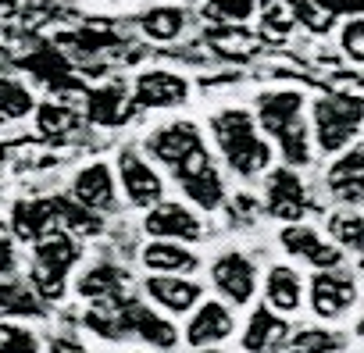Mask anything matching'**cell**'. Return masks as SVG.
Returning a JSON list of instances; mask_svg holds the SVG:
<instances>
[{"instance_id": "obj_22", "label": "cell", "mask_w": 364, "mask_h": 353, "mask_svg": "<svg viewBox=\"0 0 364 353\" xmlns=\"http://www.w3.org/2000/svg\"><path fill=\"white\" fill-rule=\"evenodd\" d=\"M304 303V278L293 264H272L264 275V307H272L275 314H293Z\"/></svg>"}, {"instance_id": "obj_6", "label": "cell", "mask_w": 364, "mask_h": 353, "mask_svg": "<svg viewBox=\"0 0 364 353\" xmlns=\"http://www.w3.org/2000/svg\"><path fill=\"white\" fill-rule=\"evenodd\" d=\"M143 232L150 239H164V243H200L204 239V222L197 218L193 207L178 204V200H161L157 207H150L143 214Z\"/></svg>"}, {"instance_id": "obj_16", "label": "cell", "mask_w": 364, "mask_h": 353, "mask_svg": "<svg viewBox=\"0 0 364 353\" xmlns=\"http://www.w3.org/2000/svg\"><path fill=\"white\" fill-rule=\"evenodd\" d=\"M132 97H136V104H143V107L164 111V107L186 104L190 82L182 79V75H175V72H168V68H150V72H143V75L136 79Z\"/></svg>"}, {"instance_id": "obj_14", "label": "cell", "mask_w": 364, "mask_h": 353, "mask_svg": "<svg viewBox=\"0 0 364 353\" xmlns=\"http://www.w3.org/2000/svg\"><path fill=\"white\" fill-rule=\"evenodd\" d=\"M279 243L289 257L307 261L314 271H332L343 264V250L336 243H328L321 232H314L311 225H286L279 232Z\"/></svg>"}, {"instance_id": "obj_15", "label": "cell", "mask_w": 364, "mask_h": 353, "mask_svg": "<svg viewBox=\"0 0 364 353\" xmlns=\"http://www.w3.org/2000/svg\"><path fill=\"white\" fill-rule=\"evenodd\" d=\"M289 335H293V328L282 314H275L272 307H254L243 325L240 342L247 353H282V349H289Z\"/></svg>"}, {"instance_id": "obj_11", "label": "cell", "mask_w": 364, "mask_h": 353, "mask_svg": "<svg viewBox=\"0 0 364 353\" xmlns=\"http://www.w3.org/2000/svg\"><path fill=\"white\" fill-rule=\"evenodd\" d=\"M125 325H129V339H139L143 346L161 349V353L175 349L182 339V332L175 328V321H168V314L154 310L150 303H143L136 296H129V303H125Z\"/></svg>"}, {"instance_id": "obj_30", "label": "cell", "mask_w": 364, "mask_h": 353, "mask_svg": "<svg viewBox=\"0 0 364 353\" xmlns=\"http://www.w3.org/2000/svg\"><path fill=\"white\" fill-rule=\"evenodd\" d=\"M328 236L339 250H353L360 254L364 250V211L357 207H346V211H336L328 218Z\"/></svg>"}, {"instance_id": "obj_12", "label": "cell", "mask_w": 364, "mask_h": 353, "mask_svg": "<svg viewBox=\"0 0 364 353\" xmlns=\"http://www.w3.org/2000/svg\"><path fill=\"white\" fill-rule=\"evenodd\" d=\"M143 293L154 307H161V314H193L204 303V286L186 275H150Z\"/></svg>"}, {"instance_id": "obj_38", "label": "cell", "mask_w": 364, "mask_h": 353, "mask_svg": "<svg viewBox=\"0 0 364 353\" xmlns=\"http://www.w3.org/2000/svg\"><path fill=\"white\" fill-rule=\"evenodd\" d=\"M343 50H346L353 61H364V18L343 26Z\"/></svg>"}, {"instance_id": "obj_3", "label": "cell", "mask_w": 364, "mask_h": 353, "mask_svg": "<svg viewBox=\"0 0 364 353\" xmlns=\"http://www.w3.org/2000/svg\"><path fill=\"white\" fill-rule=\"evenodd\" d=\"M146 150L154 153V161H161L164 168H171L178 186L215 164L211 161V150H208V143H204V136H200V129L193 121H171V125L150 132Z\"/></svg>"}, {"instance_id": "obj_24", "label": "cell", "mask_w": 364, "mask_h": 353, "mask_svg": "<svg viewBox=\"0 0 364 353\" xmlns=\"http://www.w3.org/2000/svg\"><path fill=\"white\" fill-rule=\"evenodd\" d=\"M47 303L33 293L22 278H0V321H18V317H43Z\"/></svg>"}, {"instance_id": "obj_35", "label": "cell", "mask_w": 364, "mask_h": 353, "mask_svg": "<svg viewBox=\"0 0 364 353\" xmlns=\"http://www.w3.org/2000/svg\"><path fill=\"white\" fill-rule=\"evenodd\" d=\"M275 139H279V150H282V157H286V168H304V164L311 161V132H307L304 121H293V125H289L286 132H279Z\"/></svg>"}, {"instance_id": "obj_27", "label": "cell", "mask_w": 364, "mask_h": 353, "mask_svg": "<svg viewBox=\"0 0 364 353\" xmlns=\"http://www.w3.org/2000/svg\"><path fill=\"white\" fill-rule=\"evenodd\" d=\"M139 29H143V36H150L157 43H168V40L182 36V29H186V11L175 8V4L150 8L146 15H139Z\"/></svg>"}, {"instance_id": "obj_9", "label": "cell", "mask_w": 364, "mask_h": 353, "mask_svg": "<svg viewBox=\"0 0 364 353\" xmlns=\"http://www.w3.org/2000/svg\"><path fill=\"white\" fill-rule=\"evenodd\" d=\"M232 332H236V314H232V307L222 303V300H204V303L190 314L186 328H182V339H186V346H193V349H215V346H222Z\"/></svg>"}, {"instance_id": "obj_28", "label": "cell", "mask_w": 364, "mask_h": 353, "mask_svg": "<svg viewBox=\"0 0 364 353\" xmlns=\"http://www.w3.org/2000/svg\"><path fill=\"white\" fill-rule=\"evenodd\" d=\"M182 193L190 197V204H197L200 211H218L222 200H225V183H222V175L218 168H204L200 175H193V179L182 183Z\"/></svg>"}, {"instance_id": "obj_33", "label": "cell", "mask_w": 364, "mask_h": 353, "mask_svg": "<svg viewBox=\"0 0 364 353\" xmlns=\"http://www.w3.org/2000/svg\"><path fill=\"white\" fill-rule=\"evenodd\" d=\"M36 111V100L33 93L18 82V79H8V75H0V118L4 121H18L26 114Z\"/></svg>"}, {"instance_id": "obj_18", "label": "cell", "mask_w": 364, "mask_h": 353, "mask_svg": "<svg viewBox=\"0 0 364 353\" xmlns=\"http://www.w3.org/2000/svg\"><path fill=\"white\" fill-rule=\"evenodd\" d=\"M300 111H304V93L300 89H272V93H261L257 104H254V121L257 129H264L268 136H279L286 132L293 121H300Z\"/></svg>"}, {"instance_id": "obj_21", "label": "cell", "mask_w": 364, "mask_h": 353, "mask_svg": "<svg viewBox=\"0 0 364 353\" xmlns=\"http://www.w3.org/2000/svg\"><path fill=\"white\" fill-rule=\"evenodd\" d=\"M139 264L150 271V275H193L200 268V257L182 246V243H164V239H150L143 250H139Z\"/></svg>"}, {"instance_id": "obj_20", "label": "cell", "mask_w": 364, "mask_h": 353, "mask_svg": "<svg viewBox=\"0 0 364 353\" xmlns=\"http://www.w3.org/2000/svg\"><path fill=\"white\" fill-rule=\"evenodd\" d=\"M125 289H129V268H122L114 261H97L75 278V293L86 303L118 300V296H125Z\"/></svg>"}, {"instance_id": "obj_2", "label": "cell", "mask_w": 364, "mask_h": 353, "mask_svg": "<svg viewBox=\"0 0 364 353\" xmlns=\"http://www.w3.org/2000/svg\"><path fill=\"white\" fill-rule=\"evenodd\" d=\"M82 261V243L68 232H50L33 246L29 286L43 303H61L68 296V275Z\"/></svg>"}, {"instance_id": "obj_40", "label": "cell", "mask_w": 364, "mask_h": 353, "mask_svg": "<svg viewBox=\"0 0 364 353\" xmlns=\"http://www.w3.org/2000/svg\"><path fill=\"white\" fill-rule=\"evenodd\" d=\"M43 353H93L90 346H82L75 335H50L43 342Z\"/></svg>"}, {"instance_id": "obj_17", "label": "cell", "mask_w": 364, "mask_h": 353, "mask_svg": "<svg viewBox=\"0 0 364 353\" xmlns=\"http://www.w3.org/2000/svg\"><path fill=\"white\" fill-rule=\"evenodd\" d=\"M325 186L346 207H360L364 204V150L360 146L343 150L332 161V168L325 171Z\"/></svg>"}, {"instance_id": "obj_42", "label": "cell", "mask_w": 364, "mask_h": 353, "mask_svg": "<svg viewBox=\"0 0 364 353\" xmlns=\"http://www.w3.org/2000/svg\"><path fill=\"white\" fill-rule=\"evenodd\" d=\"M129 353H146V349H129Z\"/></svg>"}, {"instance_id": "obj_25", "label": "cell", "mask_w": 364, "mask_h": 353, "mask_svg": "<svg viewBox=\"0 0 364 353\" xmlns=\"http://www.w3.org/2000/svg\"><path fill=\"white\" fill-rule=\"evenodd\" d=\"M204 40H208V47H211L218 58H225V61H247V58H254V54L261 50V36H254V33H247V29H240V26L208 29Z\"/></svg>"}, {"instance_id": "obj_10", "label": "cell", "mask_w": 364, "mask_h": 353, "mask_svg": "<svg viewBox=\"0 0 364 353\" xmlns=\"http://www.w3.org/2000/svg\"><path fill=\"white\" fill-rule=\"evenodd\" d=\"M264 211L286 225H300L307 214V193L293 168H275L264 179Z\"/></svg>"}, {"instance_id": "obj_8", "label": "cell", "mask_w": 364, "mask_h": 353, "mask_svg": "<svg viewBox=\"0 0 364 353\" xmlns=\"http://www.w3.org/2000/svg\"><path fill=\"white\" fill-rule=\"evenodd\" d=\"M118 186L125 190V200L132 207H143V211L157 207L164 197V183H161L157 168L146 157H139L136 150L118 153Z\"/></svg>"}, {"instance_id": "obj_19", "label": "cell", "mask_w": 364, "mask_h": 353, "mask_svg": "<svg viewBox=\"0 0 364 353\" xmlns=\"http://www.w3.org/2000/svg\"><path fill=\"white\" fill-rule=\"evenodd\" d=\"M50 232H58V214H54V200H15L11 204V236L18 243H40Z\"/></svg>"}, {"instance_id": "obj_32", "label": "cell", "mask_w": 364, "mask_h": 353, "mask_svg": "<svg viewBox=\"0 0 364 353\" xmlns=\"http://www.w3.org/2000/svg\"><path fill=\"white\" fill-rule=\"evenodd\" d=\"M129 114V93L122 86H111V89H100L93 93L90 100V118L100 121V125H122Z\"/></svg>"}, {"instance_id": "obj_4", "label": "cell", "mask_w": 364, "mask_h": 353, "mask_svg": "<svg viewBox=\"0 0 364 353\" xmlns=\"http://www.w3.org/2000/svg\"><path fill=\"white\" fill-rule=\"evenodd\" d=\"M364 118V107L350 97H339V93H328L314 104V139L325 153H339L353 136H357V125Z\"/></svg>"}, {"instance_id": "obj_1", "label": "cell", "mask_w": 364, "mask_h": 353, "mask_svg": "<svg viewBox=\"0 0 364 353\" xmlns=\"http://www.w3.org/2000/svg\"><path fill=\"white\" fill-rule=\"evenodd\" d=\"M211 136L225 157V164L243 175V179H254V175H264L272 164V146L261 136L257 121L250 111L243 107H225L211 118Z\"/></svg>"}, {"instance_id": "obj_13", "label": "cell", "mask_w": 364, "mask_h": 353, "mask_svg": "<svg viewBox=\"0 0 364 353\" xmlns=\"http://www.w3.org/2000/svg\"><path fill=\"white\" fill-rule=\"evenodd\" d=\"M353 303H357V282L346 271H339V268L314 271V278H311V310L321 321L343 317Z\"/></svg>"}, {"instance_id": "obj_5", "label": "cell", "mask_w": 364, "mask_h": 353, "mask_svg": "<svg viewBox=\"0 0 364 353\" xmlns=\"http://www.w3.org/2000/svg\"><path fill=\"white\" fill-rule=\"evenodd\" d=\"M211 286L222 296V303L247 307L257 293V264L240 250H225L211 261Z\"/></svg>"}, {"instance_id": "obj_34", "label": "cell", "mask_w": 364, "mask_h": 353, "mask_svg": "<svg viewBox=\"0 0 364 353\" xmlns=\"http://www.w3.org/2000/svg\"><path fill=\"white\" fill-rule=\"evenodd\" d=\"M0 353H43V339L22 321H0Z\"/></svg>"}, {"instance_id": "obj_37", "label": "cell", "mask_w": 364, "mask_h": 353, "mask_svg": "<svg viewBox=\"0 0 364 353\" xmlns=\"http://www.w3.org/2000/svg\"><path fill=\"white\" fill-rule=\"evenodd\" d=\"M293 26H296V8H289L286 0H272L264 8V33L272 40H282Z\"/></svg>"}, {"instance_id": "obj_29", "label": "cell", "mask_w": 364, "mask_h": 353, "mask_svg": "<svg viewBox=\"0 0 364 353\" xmlns=\"http://www.w3.org/2000/svg\"><path fill=\"white\" fill-rule=\"evenodd\" d=\"M346 346V335L325 325H307L289 335V353H339Z\"/></svg>"}, {"instance_id": "obj_7", "label": "cell", "mask_w": 364, "mask_h": 353, "mask_svg": "<svg viewBox=\"0 0 364 353\" xmlns=\"http://www.w3.org/2000/svg\"><path fill=\"white\" fill-rule=\"evenodd\" d=\"M75 204H82L93 214H114L118 211V175L104 161H90L72 175V193Z\"/></svg>"}, {"instance_id": "obj_43", "label": "cell", "mask_w": 364, "mask_h": 353, "mask_svg": "<svg viewBox=\"0 0 364 353\" xmlns=\"http://www.w3.org/2000/svg\"><path fill=\"white\" fill-rule=\"evenodd\" d=\"M0 125H4V118H0Z\"/></svg>"}, {"instance_id": "obj_26", "label": "cell", "mask_w": 364, "mask_h": 353, "mask_svg": "<svg viewBox=\"0 0 364 353\" xmlns=\"http://www.w3.org/2000/svg\"><path fill=\"white\" fill-rule=\"evenodd\" d=\"M54 200V214H58V232H68L75 239L82 236H100L104 232V222L100 214L86 211L82 204H75L72 197H50Z\"/></svg>"}, {"instance_id": "obj_23", "label": "cell", "mask_w": 364, "mask_h": 353, "mask_svg": "<svg viewBox=\"0 0 364 353\" xmlns=\"http://www.w3.org/2000/svg\"><path fill=\"white\" fill-rule=\"evenodd\" d=\"M125 303H129V293H125V296H118V300L90 303V307H86V314H82V328H86V332H93L97 339H107V342L129 339Z\"/></svg>"}, {"instance_id": "obj_41", "label": "cell", "mask_w": 364, "mask_h": 353, "mask_svg": "<svg viewBox=\"0 0 364 353\" xmlns=\"http://www.w3.org/2000/svg\"><path fill=\"white\" fill-rule=\"evenodd\" d=\"M193 353H222V349H218V346H215V349H193Z\"/></svg>"}, {"instance_id": "obj_39", "label": "cell", "mask_w": 364, "mask_h": 353, "mask_svg": "<svg viewBox=\"0 0 364 353\" xmlns=\"http://www.w3.org/2000/svg\"><path fill=\"white\" fill-rule=\"evenodd\" d=\"M15 268H18L15 236L8 229H0V278H15Z\"/></svg>"}, {"instance_id": "obj_31", "label": "cell", "mask_w": 364, "mask_h": 353, "mask_svg": "<svg viewBox=\"0 0 364 353\" xmlns=\"http://www.w3.org/2000/svg\"><path fill=\"white\" fill-rule=\"evenodd\" d=\"M33 118H36V132L43 139H65L79 125V114L72 107H65V104H40L33 111Z\"/></svg>"}, {"instance_id": "obj_36", "label": "cell", "mask_w": 364, "mask_h": 353, "mask_svg": "<svg viewBox=\"0 0 364 353\" xmlns=\"http://www.w3.org/2000/svg\"><path fill=\"white\" fill-rule=\"evenodd\" d=\"M257 11V0H204V15L222 26H243Z\"/></svg>"}]
</instances>
